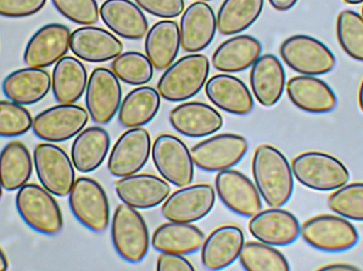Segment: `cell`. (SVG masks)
Instances as JSON below:
<instances>
[{"mask_svg":"<svg viewBox=\"0 0 363 271\" xmlns=\"http://www.w3.org/2000/svg\"><path fill=\"white\" fill-rule=\"evenodd\" d=\"M135 2L149 14L164 19L176 18L185 10L184 0H135Z\"/></svg>","mask_w":363,"mask_h":271,"instance_id":"7bdbcfd3","label":"cell"},{"mask_svg":"<svg viewBox=\"0 0 363 271\" xmlns=\"http://www.w3.org/2000/svg\"><path fill=\"white\" fill-rule=\"evenodd\" d=\"M115 191L123 204L147 210L163 204L172 193L165 179L152 174H136L121 177L115 183Z\"/></svg>","mask_w":363,"mask_h":271,"instance_id":"ac0fdd59","label":"cell"},{"mask_svg":"<svg viewBox=\"0 0 363 271\" xmlns=\"http://www.w3.org/2000/svg\"><path fill=\"white\" fill-rule=\"evenodd\" d=\"M198 1H211V0H198Z\"/></svg>","mask_w":363,"mask_h":271,"instance_id":"f5cc1de1","label":"cell"},{"mask_svg":"<svg viewBox=\"0 0 363 271\" xmlns=\"http://www.w3.org/2000/svg\"><path fill=\"white\" fill-rule=\"evenodd\" d=\"M55 8L77 25H93L99 21L97 0H52Z\"/></svg>","mask_w":363,"mask_h":271,"instance_id":"b9f144b4","label":"cell"},{"mask_svg":"<svg viewBox=\"0 0 363 271\" xmlns=\"http://www.w3.org/2000/svg\"><path fill=\"white\" fill-rule=\"evenodd\" d=\"M33 161L28 147L21 141H11L0 151V183L6 191H16L29 181Z\"/></svg>","mask_w":363,"mask_h":271,"instance_id":"e575fe53","label":"cell"},{"mask_svg":"<svg viewBox=\"0 0 363 271\" xmlns=\"http://www.w3.org/2000/svg\"><path fill=\"white\" fill-rule=\"evenodd\" d=\"M215 187L222 204L232 212L252 217L262 211V196L255 183L243 173L233 168L218 172Z\"/></svg>","mask_w":363,"mask_h":271,"instance_id":"9a60e30c","label":"cell"},{"mask_svg":"<svg viewBox=\"0 0 363 271\" xmlns=\"http://www.w3.org/2000/svg\"><path fill=\"white\" fill-rule=\"evenodd\" d=\"M34 168L40 183L53 195H69L76 173L72 159L62 147L51 142L40 143L33 151Z\"/></svg>","mask_w":363,"mask_h":271,"instance_id":"9c48e42d","label":"cell"},{"mask_svg":"<svg viewBox=\"0 0 363 271\" xmlns=\"http://www.w3.org/2000/svg\"><path fill=\"white\" fill-rule=\"evenodd\" d=\"M337 38L345 53L363 62V16L353 10H343L337 17Z\"/></svg>","mask_w":363,"mask_h":271,"instance_id":"f35d334b","label":"cell"},{"mask_svg":"<svg viewBox=\"0 0 363 271\" xmlns=\"http://www.w3.org/2000/svg\"><path fill=\"white\" fill-rule=\"evenodd\" d=\"M89 113L76 104H60L40 113L32 122L34 135L47 142L70 140L84 129Z\"/></svg>","mask_w":363,"mask_h":271,"instance_id":"4fadbf2b","label":"cell"},{"mask_svg":"<svg viewBox=\"0 0 363 271\" xmlns=\"http://www.w3.org/2000/svg\"><path fill=\"white\" fill-rule=\"evenodd\" d=\"M2 189H4V188L1 187V183H0V200H1L2 197Z\"/></svg>","mask_w":363,"mask_h":271,"instance_id":"816d5d0a","label":"cell"},{"mask_svg":"<svg viewBox=\"0 0 363 271\" xmlns=\"http://www.w3.org/2000/svg\"><path fill=\"white\" fill-rule=\"evenodd\" d=\"M250 86L258 103L264 108L277 105L286 87V72L274 54L260 55L252 65Z\"/></svg>","mask_w":363,"mask_h":271,"instance_id":"cb8c5ba5","label":"cell"},{"mask_svg":"<svg viewBox=\"0 0 363 271\" xmlns=\"http://www.w3.org/2000/svg\"><path fill=\"white\" fill-rule=\"evenodd\" d=\"M110 134L101 127H91L77 135L72 145V161L80 173L97 170L110 151Z\"/></svg>","mask_w":363,"mask_h":271,"instance_id":"4dcf8cb0","label":"cell"},{"mask_svg":"<svg viewBox=\"0 0 363 271\" xmlns=\"http://www.w3.org/2000/svg\"><path fill=\"white\" fill-rule=\"evenodd\" d=\"M52 195L43 185L26 183L15 198L23 221L34 231L49 236H57L64 227L61 208Z\"/></svg>","mask_w":363,"mask_h":271,"instance_id":"277c9868","label":"cell"},{"mask_svg":"<svg viewBox=\"0 0 363 271\" xmlns=\"http://www.w3.org/2000/svg\"><path fill=\"white\" fill-rule=\"evenodd\" d=\"M153 163L162 178L174 187L191 185L194 163L187 145L178 137L162 134L152 144Z\"/></svg>","mask_w":363,"mask_h":271,"instance_id":"30bf717a","label":"cell"},{"mask_svg":"<svg viewBox=\"0 0 363 271\" xmlns=\"http://www.w3.org/2000/svg\"><path fill=\"white\" fill-rule=\"evenodd\" d=\"M51 88V76L42 68H23L13 71L2 82V91L10 101L32 105L42 101Z\"/></svg>","mask_w":363,"mask_h":271,"instance_id":"83f0119b","label":"cell"},{"mask_svg":"<svg viewBox=\"0 0 363 271\" xmlns=\"http://www.w3.org/2000/svg\"><path fill=\"white\" fill-rule=\"evenodd\" d=\"M300 236L317 250L343 253L356 246L359 233L353 224L340 215L321 214L301 226Z\"/></svg>","mask_w":363,"mask_h":271,"instance_id":"ba28073f","label":"cell"},{"mask_svg":"<svg viewBox=\"0 0 363 271\" xmlns=\"http://www.w3.org/2000/svg\"><path fill=\"white\" fill-rule=\"evenodd\" d=\"M70 50L82 61L104 63L119 57L123 53V44L106 29L85 25L72 32Z\"/></svg>","mask_w":363,"mask_h":271,"instance_id":"44dd1931","label":"cell"},{"mask_svg":"<svg viewBox=\"0 0 363 271\" xmlns=\"http://www.w3.org/2000/svg\"><path fill=\"white\" fill-rule=\"evenodd\" d=\"M286 91L291 103L309 114H328L338 105L330 85L313 76H294L286 84Z\"/></svg>","mask_w":363,"mask_h":271,"instance_id":"603a6c76","label":"cell"},{"mask_svg":"<svg viewBox=\"0 0 363 271\" xmlns=\"http://www.w3.org/2000/svg\"><path fill=\"white\" fill-rule=\"evenodd\" d=\"M31 114L21 104L0 101V137L12 138L25 135L32 129Z\"/></svg>","mask_w":363,"mask_h":271,"instance_id":"60d3db41","label":"cell"},{"mask_svg":"<svg viewBox=\"0 0 363 271\" xmlns=\"http://www.w3.org/2000/svg\"><path fill=\"white\" fill-rule=\"evenodd\" d=\"M345 4H352V6H355V4H363V0H343Z\"/></svg>","mask_w":363,"mask_h":271,"instance_id":"f907efd6","label":"cell"},{"mask_svg":"<svg viewBox=\"0 0 363 271\" xmlns=\"http://www.w3.org/2000/svg\"><path fill=\"white\" fill-rule=\"evenodd\" d=\"M217 31V17L211 6L204 1L190 4L182 15L181 47L185 52L205 50L213 42Z\"/></svg>","mask_w":363,"mask_h":271,"instance_id":"ffe728a7","label":"cell"},{"mask_svg":"<svg viewBox=\"0 0 363 271\" xmlns=\"http://www.w3.org/2000/svg\"><path fill=\"white\" fill-rule=\"evenodd\" d=\"M239 262L247 271H289L290 266L285 255L275 247L266 243L245 242Z\"/></svg>","mask_w":363,"mask_h":271,"instance_id":"8d00e7d4","label":"cell"},{"mask_svg":"<svg viewBox=\"0 0 363 271\" xmlns=\"http://www.w3.org/2000/svg\"><path fill=\"white\" fill-rule=\"evenodd\" d=\"M291 168L294 178L313 191H336L350 180L349 168L342 161L323 151L300 154L292 160Z\"/></svg>","mask_w":363,"mask_h":271,"instance_id":"3957f363","label":"cell"},{"mask_svg":"<svg viewBox=\"0 0 363 271\" xmlns=\"http://www.w3.org/2000/svg\"><path fill=\"white\" fill-rule=\"evenodd\" d=\"M161 108V96L151 86L130 91L121 101L118 121L125 129H138L150 123Z\"/></svg>","mask_w":363,"mask_h":271,"instance_id":"836d02e7","label":"cell"},{"mask_svg":"<svg viewBox=\"0 0 363 271\" xmlns=\"http://www.w3.org/2000/svg\"><path fill=\"white\" fill-rule=\"evenodd\" d=\"M70 210L85 228L102 233L111 221L110 202L102 185L91 177H79L69 193Z\"/></svg>","mask_w":363,"mask_h":271,"instance_id":"52a82bcc","label":"cell"},{"mask_svg":"<svg viewBox=\"0 0 363 271\" xmlns=\"http://www.w3.org/2000/svg\"><path fill=\"white\" fill-rule=\"evenodd\" d=\"M180 48V27L174 21H157L147 33L145 51L153 67L160 71L174 63Z\"/></svg>","mask_w":363,"mask_h":271,"instance_id":"f546056e","label":"cell"},{"mask_svg":"<svg viewBox=\"0 0 363 271\" xmlns=\"http://www.w3.org/2000/svg\"><path fill=\"white\" fill-rule=\"evenodd\" d=\"M157 270L159 271H194L196 268L184 255L161 253L157 257Z\"/></svg>","mask_w":363,"mask_h":271,"instance_id":"f6af8a7d","label":"cell"},{"mask_svg":"<svg viewBox=\"0 0 363 271\" xmlns=\"http://www.w3.org/2000/svg\"><path fill=\"white\" fill-rule=\"evenodd\" d=\"M249 149V142L238 134L209 137L192 147L194 166L205 172H221L238 164Z\"/></svg>","mask_w":363,"mask_h":271,"instance_id":"8fae6325","label":"cell"},{"mask_svg":"<svg viewBox=\"0 0 363 271\" xmlns=\"http://www.w3.org/2000/svg\"><path fill=\"white\" fill-rule=\"evenodd\" d=\"M245 244V234L240 228L224 225L216 228L201 247V261L208 270H221L239 259Z\"/></svg>","mask_w":363,"mask_h":271,"instance_id":"d4e9b609","label":"cell"},{"mask_svg":"<svg viewBox=\"0 0 363 271\" xmlns=\"http://www.w3.org/2000/svg\"><path fill=\"white\" fill-rule=\"evenodd\" d=\"M264 0H224L217 14V30L221 35H234L256 23Z\"/></svg>","mask_w":363,"mask_h":271,"instance_id":"d590c367","label":"cell"},{"mask_svg":"<svg viewBox=\"0 0 363 271\" xmlns=\"http://www.w3.org/2000/svg\"><path fill=\"white\" fill-rule=\"evenodd\" d=\"M85 91V104L93 122L98 125L110 123L123 100L121 81L114 72L108 68H96L89 76Z\"/></svg>","mask_w":363,"mask_h":271,"instance_id":"7c38bea8","label":"cell"},{"mask_svg":"<svg viewBox=\"0 0 363 271\" xmlns=\"http://www.w3.org/2000/svg\"><path fill=\"white\" fill-rule=\"evenodd\" d=\"M152 151L151 136L146 129H129L113 146L108 170L117 178L136 174L144 168Z\"/></svg>","mask_w":363,"mask_h":271,"instance_id":"2e32d148","label":"cell"},{"mask_svg":"<svg viewBox=\"0 0 363 271\" xmlns=\"http://www.w3.org/2000/svg\"><path fill=\"white\" fill-rule=\"evenodd\" d=\"M99 11L104 25L121 38L140 40L148 33L146 15L131 0H106Z\"/></svg>","mask_w":363,"mask_h":271,"instance_id":"4316f807","label":"cell"},{"mask_svg":"<svg viewBox=\"0 0 363 271\" xmlns=\"http://www.w3.org/2000/svg\"><path fill=\"white\" fill-rule=\"evenodd\" d=\"M333 212L351 221H363V183L343 185L328 198Z\"/></svg>","mask_w":363,"mask_h":271,"instance_id":"ab89813d","label":"cell"},{"mask_svg":"<svg viewBox=\"0 0 363 271\" xmlns=\"http://www.w3.org/2000/svg\"><path fill=\"white\" fill-rule=\"evenodd\" d=\"M262 51V42L254 36H233L216 49L211 57V65L223 74L245 71L257 61Z\"/></svg>","mask_w":363,"mask_h":271,"instance_id":"f1b7e54d","label":"cell"},{"mask_svg":"<svg viewBox=\"0 0 363 271\" xmlns=\"http://www.w3.org/2000/svg\"><path fill=\"white\" fill-rule=\"evenodd\" d=\"M86 68L76 57H64L55 64L51 78L55 99L60 104H74L86 91Z\"/></svg>","mask_w":363,"mask_h":271,"instance_id":"d6a6232c","label":"cell"},{"mask_svg":"<svg viewBox=\"0 0 363 271\" xmlns=\"http://www.w3.org/2000/svg\"><path fill=\"white\" fill-rule=\"evenodd\" d=\"M209 101L228 114L247 116L254 108V99L247 85L230 74H216L205 84Z\"/></svg>","mask_w":363,"mask_h":271,"instance_id":"484cf974","label":"cell"},{"mask_svg":"<svg viewBox=\"0 0 363 271\" xmlns=\"http://www.w3.org/2000/svg\"><path fill=\"white\" fill-rule=\"evenodd\" d=\"M111 236L117 255L129 263H140L148 255L150 234L138 209L123 202L118 204L111 224Z\"/></svg>","mask_w":363,"mask_h":271,"instance_id":"5b68a950","label":"cell"},{"mask_svg":"<svg viewBox=\"0 0 363 271\" xmlns=\"http://www.w3.org/2000/svg\"><path fill=\"white\" fill-rule=\"evenodd\" d=\"M205 234L192 224L168 221L157 228L151 245L159 253L191 255L202 247Z\"/></svg>","mask_w":363,"mask_h":271,"instance_id":"1f68e13d","label":"cell"},{"mask_svg":"<svg viewBox=\"0 0 363 271\" xmlns=\"http://www.w3.org/2000/svg\"><path fill=\"white\" fill-rule=\"evenodd\" d=\"M249 231L259 242L285 247L298 240L301 225L296 215L289 211L271 207L251 217Z\"/></svg>","mask_w":363,"mask_h":271,"instance_id":"d6986e66","label":"cell"},{"mask_svg":"<svg viewBox=\"0 0 363 271\" xmlns=\"http://www.w3.org/2000/svg\"><path fill=\"white\" fill-rule=\"evenodd\" d=\"M358 104H359L360 110L363 113V79L360 84L359 91H358Z\"/></svg>","mask_w":363,"mask_h":271,"instance_id":"681fc988","label":"cell"},{"mask_svg":"<svg viewBox=\"0 0 363 271\" xmlns=\"http://www.w3.org/2000/svg\"><path fill=\"white\" fill-rule=\"evenodd\" d=\"M69 28L61 23H49L35 32L28 42L23 62L28 67L44 68L57 64L70 49Z\"/></svg>","mask_w":363,"mask_h":271,"instance_id":"e0dca14e","label":"cell"},{"mask_svg":"<svg viewBox=\"0 0 363 271\" xmlns=\"http://www.w3.org/2000/svg\"><path fill=\"white\" fill-rule=\"evenodd\" d=\"M298 0H269V4L274 10L286 12V11L291 10L298 4Z\"/></svg>","mask_w":363,"mask_h":271,"instance_id":"bcb514c9","label":"cell"},{"mask_svg":"<svg viewBox=\"0 0 363 271\" xmlns=\"http://www.w3.org/2000/svg\"><path fill=\"white\" fill-rule=\"evenodd\" d=\"M9 268V261L4 255V250L0 248V271H4Z\"/></svg>","mask_w":363,"mask_h":271,"instance_id":"c3c4849f","label":"cell"},{"mask_svg":"<svg viewBox=\"0 0 363 271\" xmlns=\"http://www.w3.org/2000/svg\"><path fill=\"white\" fill-rule=\"evenodd\" d=\"M254 183L264 202L272 208L285 206L294 189V176L287 158L271 144L256 147L252 159Z\"/></svg>","mask_w":363,"mask_h":271,"instance_id":"6da1fadb","label":"cell"},{"mask_svg":"<svg viewBox=\"0 0 363 271\" xmlns=\"http://www.w3.org/2000/svg\"><path fill=\"white\" fill-rule=\"evenodd\" d=\"M362 16H363V6H362Z\"/></svg>","mask_w":363,"mask_h":271,"instance_id":"db71d44e","label":"cell"},{"mask_svg":"<svg viewBox=\"0 0 363 271\" xmlns=\"http://www.w3.org/2000/svg\"><path fill=\"white\" fill-rule=\"evenodd\" d=\"M47 0H0V16L23 18L40 12Z\"/></svg>","mask_w":363,"mask_h":271,"instance_id":"ee69618b","label":"cell"},{"mask_svg":"<svg viewBox=\"0 0 363 271\" xmlns=\"http://www.w3.org/2000/svg\"><path fill=\"white\" fill-rule=\"evenodd\" d=\"M211 63L200 53L185 55L162 74L157 91L168 102H185L198 95L208 78Z\"/></svg>","mask_w":363,"mask_h":271,"instance_id":"7a4b0ae2","label":"cell"},{"mask_svg":"<svg viewBox=\"0 0 363 271\" xmlns=\"http://www.w3.org/2000/svg\"><path fill=\"white\" fill-rule=\"evenodd\" d=\"M169 121L174 131L189 138H203L219 132L223 118L216 108L203 102H185L170 112Z\"/></svg>","mask_w":363,"mask_h":271,"instance_id":"7402d4cb","label":"cell"},{"mask_svg":"<svg viewBox=\"0 0 363 271\" xmlns=\"http://www.w3.org/2000/svg\"><path fill=\"white\" fill-rule=\"evenodd\" d=\"M359 268L357 266L352 265V264L347 263H334L330 265L322 266L319 270H357Z\"/></svg>","mask_w":363,"mask_h":271,"instance_id":"7dc6e473","label":"cell"},{"mask_svg":"<svg viewBox=\"0 0 363 271\" xmlns=\"http://www.w3.org/2000/svg\"><path fill=\"white\" fill-rule=\"evenodd\" d=\"M111 67L119 81L132 86L148 84L155 74V67L150 59L138 51L121 53L113 59Z\"/></svg>","mask_w":363,"mask_h":271,"instance_id":"74e56055","label":"cell"},{"mask_svg":"<svg viewBox=\"0 0 363 271\" xmlns=\"http://www.w3.org/2000/svg\"><path fill=\"white\" fill-rule=\"evenodd\" d=\"M279 54L290 69L303 76L330 74L337 64L336 57L324 42L305 34L286 38L279 47Z\"/></svg>","mask_w":363,"mask_h":271,"instance_id":"8992f818","label":"cell"},{"mask_svg":"<svg viewBox=\"0 0 363 271\" xmlns=\"http://www.w3.org/2000/svg\"><path fill=\"white\" fill-rule=\"evenodd\" d=\"M215 202L216 192L211 185H189L170 194L162 204L161 212L167 221L192 224L206 217Z\"/></svg>","mask_w":363,"mask_h":271,"instance_id":"5bb4252c","label":"cell"}]
</instances>
